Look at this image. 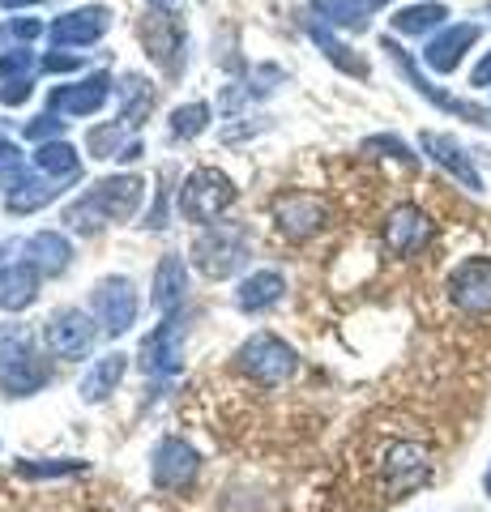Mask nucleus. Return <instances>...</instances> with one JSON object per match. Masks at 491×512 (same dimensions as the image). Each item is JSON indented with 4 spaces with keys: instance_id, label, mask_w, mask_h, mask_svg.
Instances as JSON below:
<instances>
[{
    "instance_id": "obj_1",
    "label": "nucleus",
    "mask_w": 491,
    "mask_h": 512,
    "mask_svg": "<svg viewBox=\"0 0 491 512\" xmlns=\"http://www.w3.org/2000/svg\"><path fill=\"white\" fill-rule=\"evenodd\" d=\"M141 210V180L137 175H112V180H99L86 197H77L60 218L69 222L73 231L94 235L103 231L107 222H129Z\"/></svg>"
},
{
    "instance_id": "obj_2",
    "label": "nucleus",
    "mask_w": 491,
    "mask_h": 512,
    "mask_svg": "<svg viewBox=\"0 0 491 512\" xmlns=\"http://www.w3.org/2000/svg\"><path fill=\"white\" fill-rule=\"evenodd\" d=\"M193 265L205 278H231L248 265V235L231 222H214L193 239Z\"/></svg>"
},
{
    "instance_id": "obj_3",
    "label": "nucleus",
    "mask_w": 491,
    "mask_h": 512,
    "mask_svg": "<svg viewBox=\"0 0 491 512\" xmlns=\"http://www.w3.org/2000/svg\"><path fill=\"white\" fill-rule=\"evenodd\" d=\"M231 201H235V184H231V175H223L218 167L188 171V180L180 188V214L188 222H201V227H214V222L227 214Z\"/></svg>"
},
{
    "instance_id": "obj_4",
    "label": "nucleus",
    "mask_w": 491,
    "mask_h": 512,
    "mask_svg": "<svg viewBox=\"0 0 491 512\" xmlns=\"http://www.w3.org/2000/svg\"><path fill=\"white\" fill-rule=\"evenodd\" d=\"M235 367L257 384H265V389H278L282 380L295 376L299 355L278 338V333H252V338L235 350Z\"/></svg>"
},
{
    "instance_id": "obj_5",
    "label": "nucleus",
    "mask_w": 491,
    "mask_h": 512,
    "mask_svg": "<svg viewBox=\"0 0 491 512\" xmlns=\"http://www.w3.org/2000/svg\"><path fill=\"white\" fill-rule=\"evenodd\" d=\"M137 39H141V47L150 52V60L163 69L167 77H176L180 73V64H184V26H180V18L171 9H150L146 18L137 22Z\"/></svg>"
},
{
    "instance_id": "obj_6",
    "label": "nucleus",
    "mask_w": 491,
    "mask_h": 512,
    "mask_svg": "<svg viewBox=\"0 0 491 512\" xmlns=\"http://www.w3.org/2000/svg\"><path fill=\"white\" fill-rule=\"evenodd\" d=\"M269 214H274L278 222V231L295 239V244H304V239H312L316 231H325V222H329V205L316 197V192H278L274 201H269Z\"/></svg>"
},
{
    "instance_id": "obj_7",
    "label": "nucleus",
    "mask_w": 491,
    "mask_h": 512,
    "mask_svg": "<svg viewBox=\"0 0 491 512\" xmlns=\"http://www.w3.org/2000/svg\"><path fill=\"white\" fill-rule=\"evenodd\" d=\"M427 478H432V457H427V448L410 444V440H398L385 448V457H380V483H385L389 495H406L423 487Z\"/></svg>"
},
{
    "instance_id": "obj_8",
    "label": "nucleus",
    "mask_w": 491,
    "mask_h": 512,
    "mask_svg": "<svg viewBox=\"0 0 491 512\" xmlns=\"http://www.w3.org/2000/svg\"><path fill=\"white\" fill-rule=\"evenodd\" d=\"M43 338H47V350L60 359H86L94 342H99V329H94V320L77 308H60L47 316L43 325Z\"/></svg>"
},
{
    "instance_id": "obj_9",
    "label": "nucleus",
    "mask_w": 491,
    "mask_h": 512,
    "mask_svg": "<svg viewBox=\"0 0 491 512\" xmlns=\"http://www.w3.org/2000/svg\"><path fill=\"white\" fill-rule=\"evenodd\" d=\"M449 299L453 308L466 316H487L491 312V256H466L449 274Z\"/></svg>"
},
{
    "instance_id": "obj_10",
    "label": "nucleus",
    "mask_w": 491,
    "mask_h": 512,
    "mask_svg": "<svg viewBox=\"0 0 491 512\" xmlns=\"http://www.w3.org/2000/svg\"><path fill=\"white\" fill-rule=\"evenodd\" d=\"M197 470H201V457H197V448L188 444V440L167 436V440L154 444L150 474H154V483L163 487V491H184L197 478Z\"/></svg>"
},
{
    "instance_id": "obj_11",
    "label": "nucleus",
    "mask_w": 491,
    "mask_h": 512,
    "mask_svg": "<svg viewBox=\"0 0 491 512\" xmlns=\"http://www.w3.org/2000/svg\"><path fill=\"white\" fill-rule=\"evenodd\" d=\"M184 333H188V320L184 316H167L137 350L141 372H150V376H171L176 372V367L184 363Z\"/></svg>"
},
{
    "instance_id": "obj_12",
    "label": "nucleus",
    "mask_w": 491,
    "mask_h": 512,
    "mask_svg": "<svg viewBox=\"0 0 491 512\" xmlns=\"http://www.w3.org/2000/svg\"><path fill=\"white\" fill-rule=\"evenodd\" d=\"M90 308H94V316H99L103 333H112V338H120V333L137 320V295H133V282H129V278H103V282L90 291Z\"/></svg>"
},
{
    "instance_id": "obj_13",
    "label": "nucleus",
    "mask_w": 491,
    "mask_h": 512,
    "mask_svg": "<svg viewBox=\"0 0 491 512\" xmlns=\"http://www.w3.org/2000/svg\"><path fill=\"white\" fill-rule=\"evenodd\" d=\"M432 218H427L419 205H398L389 218H385V227H380V239H385V248L393 256H415L419 248L432 244Z\"/></svg>"
},
{
    "instance_id": "obj_14",
    "label": "nucleus",
    "mask_w": 491,
    "mask_h": 512,
    "mask_svg": "<svg viewBox=\"0 0 491 512\" xmlns=\"http://www.w3.org/2000/svg\"><path fill=\"white\" fill-rule=\"evenodd\" d=\"M107 26H112V13H107L103 5H86V9H73V13H65V18H56L52 26H47V39H52L56 47H86L94 39H103Z\"/></svg>"
},
{
    "instance_id": "obj_15",
    "label": "nucleus",
    "mask_w": 491,
    "mask_h": 512,
    "mask_svg": "<svg viewBox=\"0 0 491 512\" xmlns=\"http://www.w3.org/2000/svg\"><path fill=\"white\" fill-rule=\"evenodd\" d=\"M385 52L393 56V64H398V69L410 77V86H415L419 94H423V99L427 103H436L440 111H453V116H462V120H470V124H491L487 120V111L483 107H474V103H462V99H453V94H445V90H436L432 82H427V77L415 69V60H410L406 52H402V47L398 43H393V39H385Z\"/></svg>"
},
{
    "instance_id": "obj_16",
    "label": "nucleus",
    "mask_w": 491,
    "mask_h": 512,
    "mask_svg": "<svg viewBox=\"0 0 491 512\" xmlns=\"http://www.w3.org/2000/svg\"><path fill=\"white\" fill-rule=\"evenodd\" d=\"M107 99H112V77L94 73L77 86H56L47 103H52V111H60V116H94Z\"/></svg>"
},
{
    "instance_id": "obj_17",
    "label": "nucleus",
    "mask_w": 491,
    "mask_h": 512,
    "mask_svg": "<svg viewBox=\"0 0 491 512\" xmlns=\"http://www.w3.org/2000/svg\"><path fill=\"white\" fill-rule=\"evenodd\" d=\"M474 43H479V26H474V22L445 26V35H436L432 43H427L423 60H427V69H432V73H453Z\"/></svg>"
},
{
    "instance_id": "obj_18",
    "label": "nucleus",
    "mask_w": 491,
    "mask_h": 512,
    "mask_svg": "<svg viewBox=\"0 0 491 512\" xmlns=\"http://www.w3.org/2000/svg\"><path fill=\"white\" fill-rule=\"evenodd\" d=\"M419 146H423L427 154H432V163H436V167H445V171L453 175V180H462L470 192H483V175H479V167L470 163V154H466L462 146H457L453 137L423 133V137H419Z\"/></svg>"
},
{
    "instance_id": "obj_19",
    "label": "nucleus",
    "mask_w": 491,
    "mask_h": 512,
    "mask_svg": "<svg viewBox=\"0 0 491 512\" xmlns=\"http://www.w3.org/2000/svg\"><path fill=\"white\" fill-rule=\"evenodd\" d=\"M60 197V184L47 180V175H30V171H18L13 180H5V205L9 214H35L43 210L47 201Z\"/></svg>"
},
{
    "instance_id": "obj_20",
    "label": "nucleus",
    "mask_w": 491,
    "mask_h": 512,
    "mask_svg": "<svg viewBox=\"0 0 491 512\" xmlns=\"http://www.w3.org/2000/svg\"><path fill=\"white\" fill-rule=\"evenodd\" d=\"M26 252V265H35L39 274H65L73 265V244L60 231H35L22 244Z\"/></svg>"
},
{
    "instance_id": "obj_21",
    "label": "nucleus",
    "mask_w": 491,
    "mask_h": 512,
    "mask_svg": "<svg viewBox=\"0 0 491 512\" xmlns=\"http://www.w3.org/2000/svg\"><path fill=\"white\" fill-rule=\"evenodd\" d=\"M188 295V269L180 256H163V265L154 269V308L163 316H176V308Z\"/></svg>"
},
{
    "instance_id": "obj_22",
    "label": "nucleus",
    "mask_w": 491,
    "mask_h": 512,
    "mask_svg": "<svg viewBox=\"0 0 491 512\" xmlns=\"http://www.w3.org/2000/svg\"><path fill=\"white\" fill-rule=\"evenodd\" d=\"M282 291H287L282 274H274V269H257L252 278H244L240 286H235V308L240 312H265L282 299Z\"/></svg>"
},
{
    "instance_id": "obj_23",
    "label": "nucleus",
    "mask_w": 491,
    "mask_h": 512,
    "mask_svg": "<svg viewBox=\"0 0 491 512\" xmlns=\"http://www.w3.org/2000/svg\"><path fill=\"white\" fill-rule=\"evenodd\" d=\"M39 295V269L35 265H0V308L18 312Z\"/></svg>"
},
{
    "instance_id": "obj_24",
    "label": "nucleus",
    "mask_w": 491,
    "mask_h": 512,
    "mask_svg": "<svg viewBox=\"0 0 491 512\" xmlns=\"http://www.w3.org/2000/svg\"><path fill=\"white\" fill-rule=\"evenodd\" d=\"M124 372H129V359H124V355H107V359H99V363H94L90 372L82 376V397H86V402H107V397L120 389Z\"/></svg>"
},
{
    "instance_id": "obj_25",
    "label": "nucleus",
    "mask_w": 491,
    "mask_h": 512,
    "mask_svg": "<svg viewBox=\"0 0 491 512\" xmlns=\"http://www.w3.org/2000/svg\"><path fill=\"white\" fill-rule=\"evenodd\" d=\"M120 99H124V111H120V124L124 128H141L150 116V107H154V86L146 82V77H137L129 73L120 82Z\"/></svg>"
},
{
    "instance_id": "obj_26",
    "label": "nucleus",
    "mask_w": 491,
    "mask_h": 512,
    "mask_svg": "<svg viewBox=\"0 0 491 512\" xmlns=\"http://www.w3.org/2000/svg\"><path fill=\"white\" fill-rule=\"evenodd\" d=\"M35 171L47 175V180H77V150L69 146V141H47V146L35 150Z\"/></svg>"
},
{
    "instance_id": "obj_27",
    "label": "nucleus",
    "mask_w": 491,
    "mask_h": 512,
    "mask_svg": "<svg viewBox=\"0 0 491 512\" xmlns=\"http://www.w3.org/2000/svg\"><path fill=\"white\" fill-rule=\"evenodd\" d=\"M445 18H449V9L436 5V0H427V5H410V9L393 13V30H398V35L419 39V35H427V30L445 26Z\"/></svg>"
},
{
    "instance_id": "obj_28",
    "label": "nucleus",
    "mask_w": 491,
    "mask_h": 512,
    "mask_svg": "<svg viewBox=\"0 0 491 512\" xmlns=\"http://www.w3.org/2000/svg\"><path fill=\"white\" fill-rule=\"evenodd\" d=\"M47 363L43 359H22V363H13V367H5V372H0V389L5 393H13V397H26V393H39L43 384H47Z\"/></svg>"
},
{
    "instance_id": "obj_29",
    "label": "nucleus",
    "mask_w": 491,
    "mask_h": 512,
    "mask_svg": "<svg viewBox=\"0 0 491 512\" xmlns=\"http://www.w3.org/2000/svg\"><path fill=\"white\" fill-rule=\"evenodd\" d=\"M312 9L329 26H346V30L368 26V0H312Z\"/></svg>"
},
{
    "instance_id": "obj_30",
    "label": "nucleus",
    "mask_w": 491,
    "mask_h": 512,
    "mask_svg": "<svg viewBox=\"0 0 491 512\" xmlns=\"http://www.w3.org/2000/svg\"><path fill=\"white\" fill-rule=\"evenodd\" d=\"M308 35H312L316 43H321V52H325L329 60H334L342 73H351V77H368V64H363L359 56H351V47H346V43H338V39L329 35V30H325L321 22H312V26H308Z\"/></svg>"
},
{
    "instance_id": "obj_31",
    "label": "nucleus",
    "mask_w": 491,
    "mask_h": 512,
    "mask_svg": "<svg viewBox=\"0 0 491 512\" xmlns=\"http://www.w3.org/2000/svg\"><path fill=\"white\" fill-rule=\"evenodd\" d=\"M205 124H210V103H184V107L171 111V120H167V128H171V137L176 141H188V137L205 133Z\"/></svg>"
},
{
    "instance_id": "obj_32",
    "label": "nucleus",
    "mask_w": 491,
    "mask_h": 512,
    "mask_svg": "<svg viewBox=\"0 0 491 512\" xmlns=\"http://www.w3.org/2000/svg\"><path fill=\"white\" fill-rule=\"evenodd\" d=\"M124 137H129V128H124L120 120H112V124H99V128H90V137H86V146H90V154L94 158H120L124 150Z\"/></svg>"
},
{
    "instance_id": "obj_33",
    "label": "nucleus",
    "mask_w": 491,
    "mask_h": 512,
    "mask_svg": "<svg viewBox=\"0 0 491 512\" xmlns=\"http://www.w3.org/2000/svg\"><path fill=\"white\" fill-rule=\"evenodd\" d=\"M30 359V329L22 325H0V372L13 363Z\"/></svg>"
},
{
    "instance_id": "obj_34",
    "label": "nucleus",
    "mask_w": 491,
    "mask_h": 512,
    "mask_svg": "<svg viewBox=\"0 0 491 512\" xmlns=\"http://www.w3.org/2000/svg\"><path fill=\"white\" fill-rule=\"evenodd\" d=\"M363 154H385V158H398V163H406V167H415V154H410V146L402 137H393V133H380V137H368L359 146Z\"/></svg>"
},
{
    "instance_id": "obj_35",
    "label": "nucleus",
    "mask_w": 491,
    "mask_h": 512,
    "mask_svg": "<svg viewBox=\"0 0 491 512\" xmlns=\"http://www.w3.org/2000/svg\"><path fill=\"white\" fill-rule=\"evenodd\" d=\"M30 64H35V52L30 47H13V52L0 56V82H22L30 73Z\"/></svg>"
},
{
    "instance_id": "obj_36",
    "label": "nucleus",
    "mask_w": 491,
    "mask_h": 512,
    "mask_svg": "<svg viewBox=\"0 0 491 512\" xmlns=\"http://www.w3.org/2000/svg\"><path fill=\"white\" fill-rule=\"evenodd\" d=\"M82 461H22V478H56V474H82Z\"/></svg>"
},
{
    "instance_id": "obj_37",
    "label": "nucleus",
    "mask_w": 491,
    "mask_h": 512,
    "mask_svg": "<svg viewBox=\"0 0 491 512\" xmlns=\"http://www.w3.org/2000/svg\"><path fill=\"white\" fill-rule=\"evenodd\" d=\"M18 171H26V154H22L18 146H13V141L0 137V184L13 180Z\"/></svg>"
},
{
    "instance_id": "obj_38",
    "label": "nucleus",
    "mask_w": 491,
    "mask_h": 512,
    "mask_svg": "<svg viewBox=\"0 0 491 512\" xmlns=\"http://www.w3.org/2000/svg\"><path fill=\"white\" fill-rule=\"evenodd\" d=\"M56 133H65V120H56L52 111L26 124V137H30V141H43V146H47V137H56Z\"/></svg>"
},
{
    "instance_id": "obj_39",
    "label": "nucleus",
    "mask_w": 491,
    "mask_h": 512,
    "mask_svg": "<svg viewBox=\"0 0 491 512\" xmlns=\"http://www.w3.org/2000/svg\"><path fill=\"white\" fill-rule=\"evenodd\" d=\"M39 35H43V22H39V18H13V22H9V39H18V43H26V47L35 43Z\"/></svg>"
},
{
    "instance_id": "obj_40",
    "label": "nucleus",
    "mask_w": 491,
    "mask_h": 512,
    "mask_svg": "<svg viewBox=\"0 0 491 512\" xmlns=\"http://www.w3.org/2000/svg\"><path fill=\"white\" fill-rule=\"evenodd\" d=\"M30 94H35L30 77H22V82H5V86H0V103H5V107H22Z\"/></svg>"
},
{
    "instance_id": "obj_41",
    "label": "nucleus",
    "mask_w": 491,
    "mask_h": 512,
    "mask_svg": "<svg viewBox=\"0 0 491 512\" xmlns=\"http://www.w3.org/2000/svg\"><path fill=\"white\" fill-rule=\"evenodd\" d=\"M146 227L158 231V227H167V192L158 188V201H154V210L146 214Z\"/></svg>"
},
{
    "instance_id": "obj_42",
    "label": "nucleus",
    "mask_w": 491,
    "mask_h": 512,
    "mask_svg": "<svg viewBox=\"0 0 491 512\" xmlns=\"http://www.w3.org/2000/svg\"><path fill=\"white\" fill-rule=\"evenodd\" d=\"M77 64H82L77 56H60V52H56V56H47V60H43V69H47V73H73Z\"/></svg>"
},
{
    "instance_id": "obj_43",
    "label": "nucleus",
    "mask_w": 491,
    "mask_h": 512,
    "mask_svg": "<svg viewBox=\"0 0 491 512\" xmlns=\"http://www.w3.org/2000/svg\"><path fill=\"white\" fill-rule=\"evenodd\" d=\"M470 86H479V90H483V86H491V52H487L479 64H474V73H470Z\"/></svg>"
},
{
    "instance_id": "obj_44",
    "label": "nucleus",
    "mask_w": 491,
    "mask_h": 512,
    "mask_svg": "<svg viewBox=\"0 0 491 512\" xmlns=\"http://www.w3.org/2000/svg\"><path fill=\"white\" fill-rule=\"evenodd\" d=\"M26 5H43V0H0V9H26Z\"/></svg>"
},
{
    "instance_id": "obj_45",
    "label": "nucleus",
    "mask_w": 491,
    "mask_h": 512,
    "mask_svg": "<svg viewBox=\"0 0 491 512\" xmlns=\"http://www.w3.org/2000/svg\"><path fill=\"white\" fill-rule=\"evenodd\" d=\"M483 491H487V500H491V466H487V474H483Z\"/></svg>"
},
{
    "instance_id": "obj_46",
    "label": "nucleus",
    "mask_w": 491,
    "mask_h": 512,
    "mask_svg": "<svg viewBox=\"0 0 491 512\" xmlns=\"http://www.w3.org/2000/svg\"><path fill=\"white\" fill-rule=\"evenodd\" d=\"M380 5H389V0H368V9H380Z\"/></svg>"
},
{
    "instance_id": "obj_47",
    "label": "nucleus",
    "mask_w": 491,
    "mask_h": 512,
    "mask_svg": "<svg viewBox=\"0 0 491 512\" xmlns=\"http://www.w3.org/2000/svg\"><path fill=\"white\" fill-rule=\"evenodd\" d=\"M154 5H158V9H163V5H171V0H154Z\"/></svg>"
}]
</instances>
